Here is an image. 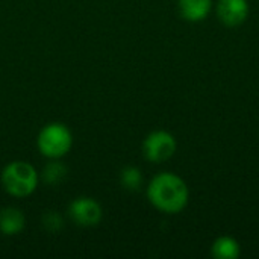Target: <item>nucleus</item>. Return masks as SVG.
Returning a JSON list of instances; mask_svg holds the SVG:
<instances>
[{
	"label": "nucleus",
	"instance_id": "39448f33",
	"mask_svg": "<svg viewBox=\"0 0 259 259\" xmlns=\"http://www.w3.org/2000/svg\"><path fill=\"white\" fill-rule=\"evenodd\" d=\"M70 219L80 228L97 226L103 217L102 206L93 197H77L68 206Z\"/></svg>",
	"mask_w": 259,
	"mask_h": 259
},
{
	"label": "nucleus",
	"instance_id": "0eeeda50",
	"mask_svg": "<svg viewBox=\"0 0 259 259\" xmlns=\"http://www.w3.org/2000/svg\"><path fill=\"white\" fill-rule=\"evenodd\" d=\"M212 8V0H178L179 15L188 23H200L206 20Z\"/></svg>",
	"mask_w": 259,
	"mask_h": 259
},
{
	"label": "nucleus",
	"instance_id": "7ed1b4c3",
	"mask_svg": "<svg viewBox=\"0 0 259 259\" xmlns=\"http://www.w3.org/2000/svg\"><path fill=\"white\" fill-rule=\"evenodd\" d=\"M36 146L47 159H61L73 147V134L64 123H49L39 131Z\"/></svg>",
	"mask_w": 259,
	"mask_h": 259
},
{
	"label": "nucleus",
	"instance_id": "6e6552de",
	"mask_svg": "<svg viewBox=\"0 0 259 259\" xmlns=\"http://www.w3.org/2000/svg\"><path fill=\"white\" fill-rule=\"evenodd\" d=\"M26 226V217L18 208H5L0 211V232L3 235H17Z\"/></svg>",
	"mask_w": 259,
	"mask_h": 259
},
{
	"label": "nucleus",
	"instance_id": "9d476101",
	"mask_svg": "<svg viewBox=\"0 0 259 259\" xmlns=\"http://www.w3.org/2000/svg\"><path fill=\"white\" fill-rule=\"evenodd\" d=\"M52 162H49L44 167L42 171V181L49 185H56L59 182H62L67 176V167L59 162L58 159H50Z\"/></svg>",
	"mask_w": 259,
	"mask_h": 259
},
{
	"label": "nucleus",
	"instance_id": "f8f14e48",
	"mask_svg": "<svg viewBox=\"0 0 259 259\" xmlns=\"http://www.w3.org/2000/svg\"><path fill=\"white\" fill-rule=\"evenodd\" d=\"M42 225L47 231L50 232H55L58 229L62 228V217L58 214V212H53V211H49L44 214L42 217Z\"/></svg>",
	"mask_w": 259,
	"mask_h": 259
},
{
	"label": "nucleus",
	"instance_id": "9b49d317",
	"mask_svg": "<svg viewBox=\"0 0 259 259\" xmlns=\"http://www.w3.org/2000/svg\"><path fill=\"white\" fill-rule=\"evenodd\" d=\"M143 173L137 167H126L120 173V182L129 191H138L143 187Z\"/></svg>",
	"mask_w": 259,
	"mask_h": 259
},
{
	"label": "nucleus",
	"instance_id": "f257e3e1",
	"mask_svg": "<svg viewBox=\"0 0 259 259\" xmlns=\"http://www.w3.org/2000/svg\"><path fill=\"white\" fill-rule=\"evenodd\" d=\"M147 199L150 205L162 214L175 215L182 212L190 202L188 184L173 171L155 175L147 185Z\"/></svg>",
	"mask_w": 259,
	"mask_h": 259
},
{
	"label": "nucleus",
	"instance_id": "1a4fd4ad",
	"mask_svg": "<svg viewBox=\"0 0 259 259\" xmlns=\"http://www.w3.org/2000/svg\"><path fill=\"white\" fill-rule=\"evenodd\" d=\"M211 255L217 259H237L241 255V244L231 235H222L214 240Z\"/></svg>",
	"mask_w": 259,
	"mask_h": 259
},
{
	"label": "nucleus",
	"instance_id": "20e7f679",
	"mask_svg": "<svg viewBox=\"0 0 259 259\" xmlns=\"http://www.w3.org/2000/svg\"><path fill=\"white\" fill-rule=\"evenodd\" d=\"M178 150V141L168 131H153L143 141V155L149 162L162 164L170 161Z\"/></svg>",
	"mask_w": 259,
	"mask_h": 259
},
{
	"label": "nucleus",
	"instance_id": "423d86ee",
	"mask_svg": "<svg viewBox=\"0 0 259 259\" xmlns=\"http://www.w3.org/2000/svg\"><path fill=\"white\" fill-rule=\"evenodd\" d=\"M219 21L226 27L241 26L250 14L249 0H219L215 3Z\"/></svg>",
	"mask_w": 259,
	"mask_h": 259
},
{
	"label": "nucleus",
	"instance_id": "f03ea898",
	"mask_svg": "<svg viewBox=\"0 0 259 259\" xmlns=\"http://www.w3.org/2000/svg\"><path fill=\"white\" fill-rule=\"evenodd\" d=\"M0 179L9 196L15 199H26L35 193L39 182V175L30 162L12 161L3 168Z\"/></svg>",
	"mask_w": 259,
	"mask_h": 259
}]
</instances>
